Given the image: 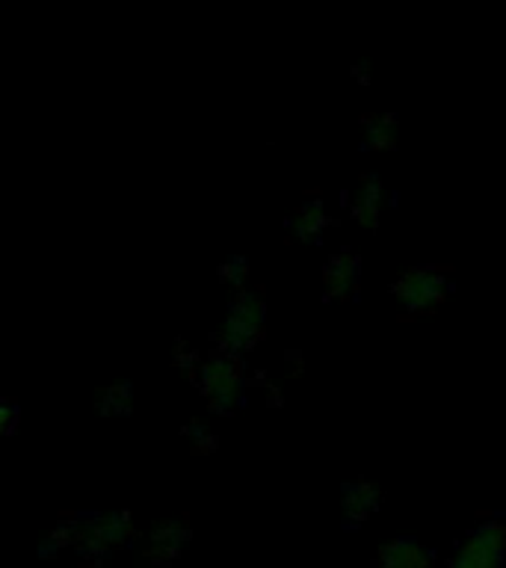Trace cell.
<instances>
[{
	"mask_svg": "<svg viewBox=\"0 0 506 568\" xmlns=\"http://www.w3.org/2000/svg\"><path fill=\"white\" fill-rule=\"evenodd\" d=\"M447 568H506V524H477L447 559Z\"/></svg>",
	"mask_w": 506,
	"mask_h": 568,
	"instance_id": "3",
	"label": "cell"
},
{
	"mask_svg": "<svg viewBox=\"0 0 506 568\" xmlns=\"http://www.w3.org/2000/svg\"><path fill=\"white\" fill-rule=\"evenodd\" d=\"M186 541H190V532H186V527H181V524H175V521H163V524H158L154 530H151L149 554L158 559V562H166V559L178 557V554L184 550Z\"/></svg>",
	"mask_w": 506,
	"mask_h": 568,
	"instance_id": "10",
	"label": "cell"
},
{
	"mask_svg": "<svg viewBox=\"0 0 506 568\" xmlns=\"http://www.w3.org/2000/svg\"><path fill=\"white\" fill-rule=\"evenodd\" d=\"M367 142L371 149H394L397 145V122L394 115H373L367 122Z\"/></svg>",
	"mask_w": 506,
	"mask_h": 568,
	"instance_id": "12",
	"label": "cell"
},
{
	"mask_svg": "<svg viewBox=\"0 0 506 568\" xmlns=\"http://www.w3.org/2000/svg\"><path fill=\"white\" fill-rule=\"evenodd\" d=\"M199 382H202V394L213 412L225 415L231 408H237L240 394H243V367H240V358L220 349V353L211 355L202 364Z\"/></svg>",
	"mask_w": 506,
	"mask_h": 568,
	"instance_id": "2",
	"label": "cell"
},
{
	"mask_svg": "<svg viewBox=\"0 0 506 568\" xmlns=\"http://www.w3.org/2000/svg\"><path fill=\"white\" fill-rule=\"evenodd\" d=\"M382 190L380 178H364L362 184L355 186L353 193V204H350V213H353V220L364 229H373V225H380V213H382Z\"/></svg>",
	"mask_w": 506,
	"mask_h": 568,
	"instance_id": "9",
	"label": "cell"
},
{
	"mask_svg": "<svg viewBox=\"0 0 506 568\" xmlns=\"http://www.w3.org/2000/svg\"><path fill=\"white\" fill-rule=\"evenodd\" d=\"M382 506L380 488H373L371 483H350L341 491V509H344L346 521L362 524L367 521L376 509Z\"/></svg>",
	"mask_w": 506,
	"mask_h": 568,
	"instance_id": "8",
	"label": "cell"
},
{
	"mask_svg": "<svg viewBox=\"0 0 506 568\" xmlns=\"http://www.w3.org/2000/svg\"><path fill=\"white\" fill-rule=\"evenodd\" d=\"M328 225V216H326V207L317 202V199H311L300 207L296 213V220H293V231H296V237L302 243H311V240H317L323 234V229Z\"/></svg>",
	"mask_w": 506,
	"mask_h": 568,
	"instance_id": "11",
	"label": "cell"
},
{
	"mask_svg": "<svg viewBox=\"0 0 506 568\" xmlns=\"http://www.w3.org/2000/svg\"><path fill=\"white\" fill-rule=\"evenodd\" d=\"M323 287H326V300H353L358 287H362V264L355 255H335L328 257L323 266Z\"/></svg>",
	"mask_w": 506,
	"mask_h": 568,
	"instance_id": "6",
	"label": "cell"
},
{
	"mask_svg": "<svg viewBox=\"0 0 506 568\" xmlns=\"http://www.w3.org/2000/svg\"><path fill=\"white\" fill-rule=\"evenodd\" d=\"M380 568H433V554L415 539H394L380 550Z\"/></svg>",
	"mask_w": 506,
	"mask_h": 568,
	"instance_id": "7",
	"label": "cell"
},
{
	"mask_svg": "<svg viewBox=\"0 0 506 568\" xmlns=\"http://www.w3.org/2000/svg\"><path fill=\"white\" fill-rule=\"evenodd\" d=\"M80 568H104V566H101V562L95 559V562H87V566H80Z\"/></svg>",
	"mask_w": 506,
	"mask_h": 568,
	"instance_id": "15",
	"label": "cell"
},
{
	"mask_svg": "<svg viewBox=\"0 0 506 568\" xmlns=\"http://www.w3.org/2000/svg\"><path fill=\"white\" fill-rule=\"evenodd\" d=\"M0 420H3V429H12V426H16V408L12 406H3L0 408Z\"/></svg>",
	"mask_w": 506,
	"mask_h": 568,
	"instance_id": "14",
	"label": "cell"
},
{
	"mask_svg": "<svg viewBox=\"0 0 506 568\" xmlns=\"http://www.w3.org/2000/svg\"><path fill=\"white\" fill-rule=\"evenodd\" d=\"M133 536V524L128 513H107L89 515L83 521L71 527L69 539L78 541L80 548L89 554H104V550L122 548Z\"/></svg>",
	"mask_w": 506,
	"mask_h": 568,
	"instance_id": "5",
	"label": "cell"
},
{
	"mask_svg": "<svg viewBox=\"0 0 506 568\" xmlns=\"http://www.w3.org/2000/svg\"><path fill=\"white\" fill-rule=\"evenodd\" d=\"M264 317H266L264 296L255 291L240 293L237 300L231 302L229 317H225V323H222V332H220L222 353L240 355V353H246V349H252V346L261 341V335H264Z\"/></svg>",
	"mask_w": 506,
	"mask_h": 568,
	"instance_id": "1",
	"label": "cell"
},
{
	"mask_svg": "<svg viewBox=\"0 0 506 568\" xmlns=\"http://www.w3.org/2000/svg\"><path fill=\"white\" fill-rule=\"evenodd\" d=\"M447 291H451L447 275L442 270H433V266H415L394 282V296L412 314H424V311L442 305L447 300Z\"/></svg>",
	"mask_w": 506,
	"mask_h": 568,
	"instance_id": "4",
	"label": "cell"
},
{
	"mask_svg": "<svg viewBox=\"0 0 506 568\" xmlns=\"http://www.w3.org/2000/svg\"><path fill=\"white\" fill-rule=\"evenodd\" d=\"M98 408H101L104 415H124V412L131 408V390H128V385H113V388H107L104 394H101Z\"/></svg>",
	"mask_w": 506,
	"mask_h": 568,
	"instance_id": "13",
	"label": "cell"
}]
</instances>
